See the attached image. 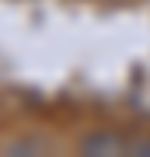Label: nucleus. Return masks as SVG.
I'll return each mask as SVG.
<instances>
[{
    "instance_id": "2",
    "label": "nucleus",
    "mask_w": 150,
    "mask_h": 157,
    "mask_svg": "<svg viewBox=\"0 0 150 157\" xmlns=\"http://www.w3.org/2000/svg\"><path fill=\"white\" fill-rule=\"evenodd\" d=\"M129 154H150V140H140V143H126Z\"/></svg>"
},
{
    "instance_id": "1",
    "label": "nucleus",
    "mask_w": 150,
    "mask_h": 157,
    "mask_svg": "<svg viewBox=\"0 0 150 157\" xmlns=\"http://www.w3.org/2000/svg\"><path fill=\"white\" fill-rule=\"evenodd\" d=\"M80 147L87 154H115V150H126V143L119 140V136H112V133H94V136H87Z\"/></svg>"
}]
</instances>
